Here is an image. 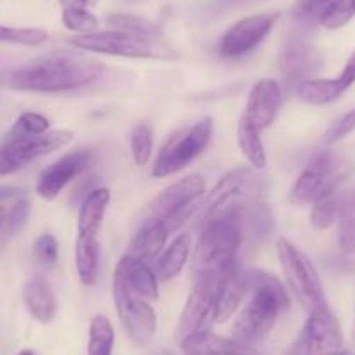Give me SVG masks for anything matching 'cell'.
Returning <instances> with one entry per match:
<instances>
[{
    "instance_id": "5",
    "label": "cell",
    "mask_w": 355,
    "mask_h": 355,
    "mask_svg": "<svg viewBox=\"0 0 355 355\" xmlns=\"http://www.w3.org/2000/svg\"><path fill=\"white\" fill-rule=\"evenodd\" d=\"M242 225L235 220L214 221L202 228L199 242L193 249V277H220L235 265L242 244Z\"/></svg>"
},
{
    "instance_id": "45",
    "label": "cell",
    "mask_w": 355,
    "mask_h": 355,
    "mask_svg": "<svg viewBox=\"0 0 355 355\" xmlns=\"http://www.w3.org/2000/svg\"><path fill=\"white\" fill-rule=\"evenodd\" d=\"M6 225V211L0 207V234H2V228H4Z\"/></svg>"
},
{
    "instance_id": "44",
    "label": "cell",
    "mask_w": 355,
    "mask_h": 355,
    "mask_svg": "<svg viewBox=\"0 0 355 355\" xmlns=\"http://www.w3.org/2000/svg\"><path fill=\"white\" fill-rule=\"evenodd\" d=\"M320 355H350V354H348V352L345 350V347H343V348H338V350L326 352V354H320Z\"/></svg>"
},
{
    "instance_id": "16",
    "label": "cell",
    "mask_w": 355,
    "mask_h": 355,
    "mask_svg": "<svg viewBox=\"0 0 355 355\" xmlns=\"http://www.w3.org/2000/svg\"><path fill=\"white\" fill-rule=\"evenodd\" d=\"M281 107L282 89L279 82L272 78H263L252 85L242 117H245L254 128L263 131L274 124Z\"/></svg>"
},
{
    "instance_id": "35",
    "label": "cell",
    "mask_w": 355,
    "mask_h": 355,
    "mask_svg": "<svg viewBox=\"0 0 355 355\" xmlns=\"http://www.w3.org/2000/svg\"><path fill=\"white\" fill-rule=\"evenodd\" d=\"M153 150V129L141 122L132 129L131 135V155L136 166L148 164Z\"/></svg>"
},
{
    "instance_id": "29",
    "label": "cell",
    "mask_w": 355,
    "mask_h": 355,
    "mask_svg": "<svg viewBox=\"0 0 355 355\" xmlns=\"http://www.w3.org/2000/svg\"><path fill=\"white\" fill-rule=\"evenodd\" d=\"M115 345V331L110 319L105 315L93 317L89 324L87 355H112Z\"/></svg>"
},
{
    "instance_id": "19",
    "label": "cell",
    "mask_w": 355,
    "mask_h": 355,
    "mask_svg": "<svg viewBox=\"0 0 355 355\" xmlns=\"http://www.w3.org/2000/svg\"><path fill=\"white\" fill-rule=\"evenodd\" d=\"M114 275H117L132 293L139 295L141 298L148 300V302L159 298V279L148 263L131 254H124L119 259Z\"/></svg>"
},
{
    "instance_id": "21",
    "label": "cell",
    "mask_w": 355,
    "mask_h": 355,
    "mask_svg": "<svg viewBox=\"0 0 355 355\" xmlns=\"http://www.w3.org/2000/svg\"><path fill=\"white\" fill-rule=\"evenodd\" d=\"M183 355H259L254 347H248L234 338H223L213 331L196 334L180 343Z\"/></svg>"
},
{
    "instance_id": "37",
    "label": "cell",
    "mask_w": 355,
    "mask_h": 355,
    "mask_svg": "<svg viewBox=\"0 0 355 355\" xmlns=\"http://www.w3.org/2000/svg\"><path fill=\"white\" fill-rule=\"evenodd\" d=\"M355 16V0H333L329 11L322 18L320 25L327 30H338L347 25Z\"/></svg>"
},
{
    "instance_id": "6",
    "label": "cell",
    "mask_w": 355,
    "mask_h": 355,
    "mask_svg": "<svg viewBox=\"0 0 355 355\" xmlns=\"http://www.w3.org/2000/svg\"><path fill=\"white\" fill-rule=\"evenodd\" d=\"M206 199V178L199 173L171 183L150 202V218L166 225L171 234L189 223Z\"/></svg>"
},
{
    "instance_id": "7",
    "label": "cell",
    "mask_w": 355,
    "mask_h": 355,
    "mask_svg": "<svg viewBox=\"0 0 355 355\" xmlns=\"http://www.w3.org/2000/svg\"><path fill=\"white\" fill-rule=\"evenodd\" d=\"M213 136V119H200L199 122L178 129L167 138L152 167L155 180L173 176L189 167L204 150Z\"/></svg>"
},
{
    "instance_id": "34",
    "label": "cell",
    "mask_w": 355,
    "mask_h": 355,
    "mask_svg": "<svg viewBox=\"0 0 355 355\" xmlns=\"http://www.w3.org/2000/svg\"><path fill=\"white\" fill-rule=\"evenodd\" d=\"M61 21L64 28L78 35H89V33L100 32V21L89 9H63L61 12Z\"/></svg>"
},
{
    "instance_id": "40",
    "label": "cell",
    "mask_w": 355,
    "mask_h": 355,
    "mask_svg": "<svg viewBox=\"0 0 355 355\" xmlns=\"http://www.w3.org/2000/svg\"><path fill=\"white\" fill-rule=\"evenodd\" d=\"M30 211H32V206H30V202L26 199H19L18 202L11 207L9 214L6 216L4 225L8 235L18 234V232L25 227L26 221H28L30 218Z\"/></svg>"
},
{
    "instance_id": "42",
    "label": "cell",
    "mask_w": 355,
    "mask_h": 355,
    "mask_svg": "<svg viewBox=\"0 0 355 355\" xmlns=\"http://www.w3.org/2000/svg\"><path fill=\"white\" fill-rule=\"evenodd\" d=\"M63 9H89L98 4V0H60Z\"/></svg>"
},
{
    "instance_id": "12",
    "label": "cell",
    "mask_w": 355,
    "mask_h": 355,
    "mask_svg": "<svg viewBox=\"0 0 355 355\" xmlns=\"http://www.w3.org/2000/svg\"><path fill=\"white\" fill-rule=\"evenodd\" d=\"M114 302L119 319L128 336L136 345H146L152 341L157 331V313L148 300L132 293L117 275H114Z\"/></svg>"
},
{
    "instance_id": "47",
    "label": "cell",
    "mask_w": 355,
    "mask_h": 355,
    "mask_svg": "<svg viewBox=\"0 0 355 355\" xmlns=\"http://www.w3.org/2000/svg\"><path fill=\"white\" fill-rule=\"evenodd\" d=\"M162 355H174V354H173V352H164Z\"/></svg>"
},
{
    "instance_id": "8",
    "label": "cell",
    "mask_w": 355,
    "mask_h": 355,
    "mask_svg": "<svg viewBox=\"0 0 355 355\" xmlns=\"http://www.w3.org/2000/svg\"><path fill=\"white\" fill-rule=\"evenodd\" d=\"M277 256L288 288L295 293L303 309L312 313L327 306L322 282L309 256L284 237L277 241Z\"/></svg>"
},
{
    "instance_id": "24",
    "label": "cell",
    "mask_w": 355,
    "mask_h": 355,
    "mask_svg": "<svg viewBox=\"0 0 355 355\" xmlns=\"http://www.w3.org/2000/svg\"><path fill=\"white\" fill-rule=\"evenodd\" d=\"M192 252V237L190 234L178 235L153 261L152 268L155 272L159 282H169L182 274L185 265L189 263Z\"/></svg>"
},
{
    "instance_id": "17",
    "label": "cell",
    "mask_w": 355,
    "mask_h": 355,
    "mask_svg": "<svg viewBox=\"0 0 355 355\" xmlns=\"http://www.w3.org/2000/svg\"><path fill=\"white\" fill-rule=\"evenodd\" d=\"M302 333L309 343L312 355H320L343 348L340 324H338L336 317L331 312L329 306H324V309L309 313V319H306Z\"/></svg>"
},
{
    "instance_id": "43",
    "label": "cell",
    "mask_w": 355,
    "mask_h": 355,
    "mask_svg": "<svg viewBox=\"0 0 355 355\" xmlns=\"http://www.w3.org/2000/svg\"><path fill=\"white\" fill-rule=\"evenodd\" d=\"M19 193H21V190L19 189L0 185V204L6 202V200H9V199H12V197H18Z\"/></svg>"
},
{
    "instance_id": "14",
    "label": "cell",
    "mask_w": 355,
    "mask_h": 355,
    "mask_svg": "<svg viewBox=\"0 0 355 355\" xmlns=\"http://www.w3.org/2000/svg\"><path fill=\"white\" fill-rule=\"evenodd\" d=\"M91 162H93V153L89 150H73L67 153L40 173L37 193L44 200H54L68 183L73 182L75 178L80 176L91 166Z\"/></svg>"
},
{
    "instance_id": "23",
    "label": "cell",
    "mask_w": 355,
    "mask_h": 355,
    "mask_svg": "<svg viewBox=\"0 0 355 355\" xmlns=\"http://www.w3.org/2000/svg\"><path fill=\"white\" fill-rule=\"evenodd\" d=\"M112 193L108 189H94L85 196L82 202L80 211H78V223H77V237L98 239V234L103 225L105 214H107L108 206H110Z\"/></svg>"
},
{
    "instance_id": "46",
    "label": "cell",
    "mask_w": 355,
    "mask_h": 355,
    "mask_svg": "<svg viewBox=\"0 0 355 355\" xmlns=\"http://www.w3.org/2000/svg\"><path fill=\"white\" fill-rule=\"evenodd\" d=\"M18 355H37V354H35V350H32V348H25V350L19 352Z\"/></svg>"
},
{
    "instance_id": "30",
    "label": "cell",
    "mask_w": 355,
    "mask_h": 355,
    "mask_svg": "<svg viewBox=\"0 0 355 355\" xmlns=\"http://www.w3.org/2000/svg\"><path fill=\"white\" fill-rule=\"evenodd\" d=\"M341 206V196L340 192H329L326 196L319 197L312 202V211H310V223L313 228L319 230H326L329 228L334 221L338 220V213H340Z\"/></svg>"
},
{
    "instance_id": "2",
    "label": "cell",
    "mask_w": 355,
    "mask_h": 355,
    "mask_svg": "<svg viewBox=\"0 0 355 355\" xmlns=\"http://www.w3.org/2000/svg\"><path fill=\"white\" fill-rule=\"evenodd\" d=\"M244 279L251 300L235 319L232 338L248 347H256L270 334L279 315L289 309L291 302L286 286L268 272L248 270Z\"/></svg>"
},
{
    "instance_id": "28",
    "label": "cell",
    "mask_w": 355,
    "mask_h": 355,
    "mask_svg": "<svg viewBox=\"0 0 355 355\" xmlns=\"http://www.w3.org/2000/svg\"><path fill=\"white\" fill-rule=\"evenodd\" d=\"M338 245L345 254H355V190L341 196L338 213Z\"/></svg>"
},
{
    "instance_id": "25",
    "label": "cell",
    "mask_w": 355,
    "mask_h": 355,
    "mask_svg": "<svg viewBox=\"0 0 355 355\" xmlns=\"http://www.w3.org/2000/svg\"><path fill=\"white\" fill-rule=\"evenodd\" d=\"M23 298L30 315L42 324H49L54 319L58 310L56 296L53 288L42 275L30 279L23 289Z\"/></svg>"
},
{
    "instance_id": "15",
    "label": "cell",
    "mask_w": 355,
    "mask_h": 355,
    "mask_svg": "<svg viewBox=\"0 0 355 355\" xmlns=\"http://www.w3.org/2000/svg\"><path fill=\"white\" fill-rule=\"evenodd\" d=\"M355 84V53L348 58L343 70L334 78H306L298 82L296 94L303 103L322 107L336 101L348 87Z\"/></svg>"
},
{
    "instance_id": "13",
    "label": "cell",
    "mask_w": 355,
    "mask_h": 355,
    "mask_svg": "<svg viewBox=\"0 0 355 355\" xmlns=\"http://www.w3.org/2000/svg\"><path fill=\"white\" fill-rule=\"evenodd\" d=\"M277 12H261L239 19L223 33L220 40V56L227 60L242 58L254 51L277 25Z\"/></svg>"
},
{
    "instance_id": "41",
    "label": "cell",
    "mask_w": 355,
    "mask_h": 355,
    "mask_svg": "<svg viewBox=\"0 0 355 355\" xmlns=\"http://www.w3.org/2000/svg\"><path fill=\"white\" fill-rule=\"evenodd\" d=\"M284 355H312V352H310V347L309 343H306L303 333L298 334V338L293 341V345L286 350Z\"/></svg>"
},
{
    "instance_id": "36",
    "label": "cell",
    "mask_w": 355,
    "mask_h": 355,
    "mask_svg": "<svg viewBox=\"0 0 355 355\" xmlns=\"http://www.w3.org/2000/svg\"><path fill=\"white\" fill-rule=\"evenodd\" d=\"M47 32L42 28H18V26L0 25V44H18V46H40L47 40Z\"/></svg>"
},
{
    "instance_id": "39",
    "label": "cell",
    "mask_w": 355,
    "mask_h": 355,
    "mask_svg": "<svg viewBox=\"0 0 355 355\" xmlns=\"http://www.w3.org/2000/svg\"><path fill=\"white\" fill-rule=\"evenodd\" d=\"M354 131H355V108L354 110L347 112L345 115H341L340 119H336V121L327 128L326 135H324V141H326L327 145H333V143H338L340 139L347 138V136Z\"/></svg>"
},
{
    "instance_id": "1",
    "label": "cell",
    "mask_w": 355,
    "mask_h": 355,
    "mask_svg": "<svg viewBox=\"0 0 355 355\" xmlns=\"http://www.w3.org/2000/svg\"><path fill=\"white\" fill-rule=\"evenodd\" d=\"M103 71L105 64L100 60L82 51H53L15 68L8 84L16 91L58 94L93 84Z\"/></svg>"
},
{
    "instance_id": "26",
    "label": "cell",
    "mask_w": 355,
    "mask_h": 355,
    "mask_svg": "<svg viewBox=\"0 0 355 355\" xmlns=\"http://www.w3.org/2000/svg\"><path fill=\"white\" fill-rule=\"evenodd\" d=\"M75 268L85 288H93L100 274V242L98 239L77 237L75 242Z\"/></svg>"
},
{
    "instance_id": "32",
    "label": "cell",
    "mask_w": 355,
    "mask_h": 355,
    "mask_svg": "<svg viewBox=\"0 0 355 355\" xmlns=\"http://www.w3.org/2000/svg\"><path fill=\"white\" fill-rule=\"evenodd\" d=\"M107 23L112 30H124V32L143 33V35H162L159 25L152 23L143 16L129 15V12H115L107 18Z\"/></svg>"
},
{
    "instance_id": "10",
    "label": "cell",
    "mask_w": 355,
    "mask_h": 355,
    "mask_svg": "<svg viewBox=\"0 0 355 355\" xmlns=\"http://www.w3.org/2000/svg\"><path fill=\"white\" fill-rule=\"evenodd\" d=\"M216 282L218 277H193L192 291L187 300L176 331L180 343L190 336L207 333L218 322Z\"/></svg>"
},
{
    "instance_id": "3",
    "label": "cell",
    "mask_w": 355,
    "mask_h": 355,
    "mask_svg": "<svg viewBox=\"0 0 355 355\" xmlns=\"http://www.w3.org/2000/svg\"><path fill=\"white\" fill-rule=\"evenodd\" d=\"M254 171L252 167L239 166L228 171L214 185L204 202L202 228L223 220H235L242 225L261 206V182Z\"/></svg>"
},
{
    "instance_id": "9",
    "label": "cell",
    "mask_w": 355,
    "mask_h": 355,
    "mask_svg": "<svg viewBox=\"0 0 355 355\" xmlns=\"http://www.w3.org/2000/svg\"><path fill=\"white\" fill-rule=\"evenodd\" d=\"M348 173L350 169L336 155H333L331 152L319 153L302 171V174L293 185L289 200L295 206L312 204L319 197L340 190Z\"/></svg>"
},
{
    "instance_id": "27",
    "label": "cell",
    "mask_w": 355,
    "mask_h": 355,
    "mask_svg": "<svg viewBox=\"0 0 355 355\" xmlns=\"http://www.w3.org/2000/svg\"><path fill=\"white\" fill-rule=\"evenodd\" d=\"M237 145L252 169H265L266 150L263 145L261 131L251 124L245 117H241L237 125Z\"/></svg>"
},
{
    "instance_id": "4",
    "label": "cell",
    "mask_w": 355,
    "mask_h": 355,
    "mask_svg": "<svg viewBox=\"0 0 355 355\" xmlns=\"http://www.w3.org/2000/svg\"><path fill=\"white\" fill-rule=\"evenodd\" d=\"M68 44L78 51L108 56L132 58V60H178L180 53L162 35H143V33L107 30L89 35H75Z\"/></svg>"
},
{
    "instance_id": "20",
    "label": "cell",
    "mask_w": 355,
    "mask_h": 355,
    "mask_svg": "<svg viewBox=\"0 0 355 355\" xmlns=\"http://www.w3.org/2000/svg\"><path fill=\"white\" fill-rule=\"evenodd\" d=\"M169 235L171 232L167 230L162 221L148 216L138 228L135 237L131 239L125 254H131L141 261L148 263V265H153V261L159 258L160 252L166 248Z\"/></svg>"
},
{
    "instance_id": "22",
    "label": "cell",
    "mask_w": 355,
    "mask_h": 355,
    "mask_svg": "<svg viewBox=\"0 0 355 355\" xmlns=\"http://www.w3.org/2000/svg\"><path fill=\"white\" fill-rule=\"evenodd\" d=\"M248 295L244 274L239 270L237 263L218 277L216 302H218V322H225L241 306L242 300Z\"/></svg>"
},
{
    "instance_id": "18",
    "label": "cell",
    "mask_w": 355,
    "mask_h": 355,
    "mask_svg": "<svg viewBox=\"0 0 355 355\" xmlns=\"http://www.w3.org/2000/svg\"><path fill=\"white\" fill-rule=\"evenodd\" d=\"M322 64V58L319 56L315 47L306 42L302 37H291L286 42L281 53V68L288 78L302 82L306 77L315 73Z\"/></svg>"
},
{
    "instance_id": "38",
    "label": "cell",
    "mask_w": 355,
    "mask_h": 355,
    "mask_svg": "<svg viewBox=\"0 0 355 355\" xmlns=\"http://www.w3.org/2000/svg\"><path fill=\"white\" fill-rule=\"evenodd\" d=\"M33 252L35 258L39 259L42 265L53 266L60 258V244L58 239L53 234H42L33 244Z\"/></svg>"
},
{
    "instance_id": "31",
    "label": "cell",
    "mask_w": 355,
    "mask_h": 355,
    "mask_svg": "<svg viewBox=\"0 0 355 355\" xmlns=\"http://www.w3.org/2000/svg\"><path fill=\"white\" fill-rule=\"evenodd\" d=\"M51 131V122L46 115L37 114V112H25L16 119L15 125L8 131L4 139H21V138H35Z\"/></svg>"
},
{
    "instance_id": "33",
    "label": "cell",
    "mask_w": 355,
    "mask_h": 355,
    "mask_svg": "<svg viewBox=\"0 0 355 355\" xmlns=\"http://www.w3.org/2000/svg\"><path fill=\"white\" fill-rule=\"evenodd\" d=\"M333 0H296L293 6V18L302 26H312L322 21Z\"/></svg>"
},
{
    "instance_id": "11",
    "label": "cell",
    "mask_w": 355,
    "mask_h": 355,
    "mask_svg": "<svg viewBox=\"0 0 355 355\" xmlns=\"http://www.w3.org/2000/svg\"><path fill=\"white\" fill-rule=\"evenodd\" d=\"M73 132L68 129H56L35 138L4 139L0 146V176L16 173L28 166L32 160L56 152L63 146L70 145Z\"/></svg>"
}]
</instances>
